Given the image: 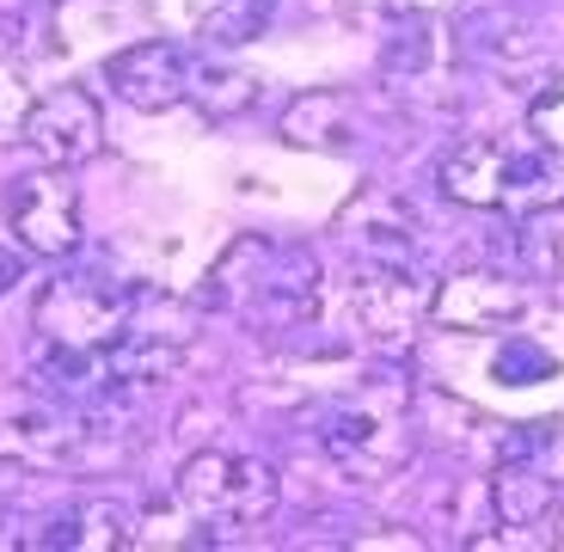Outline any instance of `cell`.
I'll use <instances>...</instances> for the list:
<instances>
[{
  "instance_id": "obj_1",
  "label": "cell",
  "mask_w": 564,
  "mask_h": 552,
  "mask_svg": "<svg viewBox=\"0 0 564 552\" xmlns=\"http://www.w3.org/2000/svg\"><path fill=\"white\" fill-rule=\"evenodd\" d=\"M325 270L313 246L240 234L203 277V301L252 332H301L319 313Z\"/></svg>"
},
{
  "instance_id": "obj_2",
  "label": "cell",
  "mask_w": 564,
  "mask_h": 552,
  "mask_svg": "<svg viewBox=\"0 0 564 552\" xmlns=\"http://www.w3.org/2000/svg\"><path fill=\"white\" fill-rule=\"evenodd\" d=\"M325 461L356 485H381L417 454V393L399 375H368L319 411Z\"/></svg>"
},
{
  "instance_id": "obj_3",
  "label": "cell",
  "mask_w": 564,
  "mask_h": 552,
  "mask_svg": "<svg viewBox=\"0 0 564 552\" xmlns=\"http://www.w3.org/2000/svg\"><path fill=\"white\" fill-rule=\"evenodd\" d=\"M442 197L485 215H534L564 203V154L546 142H503V136H473L448 148L436 172Z\"/></svg>"
},
{
  "instance_id": "obj_4",
  "label": "cell",
  "mask_w": 564,
  "mask_h": 552,
  "mask_svg": "<svg viewBox=\"0 0 564 552\" xmlns=\"http://www.w3.org/2000/svg\"><path fill=\"white\" fill-rule=\"evenodd\" d=\"M172 497H178V510L191 516V522H203V528H252V522H264V516L276 510L282 479H276L270 461H258V454L203 448L178 467Z\"/></svg>"
},
{
  "instance_id": "obj_5",
  "label": "cell",
  "mask_w": 564,
  "mask_h": 552,
  "mask_svg": "<svg viewBox=\"0 0 564 552\" xmlns=\"http://www.w3.org/2000/svg\"><path fill=\"white\" fill-rule=\"evenodd\" d=\"M135 301H141L135 289L105 277V270H62L37 289L31 326H37V338L68 344V350H105L129 332Z\"/></svg>"
},
{
  "instance_id": "obj_6",
  "label": "cell",
  "mask_w": 564,
  "mask_h": 552,
  "mask_svg": "<svg viewBox=\"0 0 564 552\" xmlns=\"http://www.w3.org/2000/svg\"><path fill=\"white\" fill-rule=\"evenodd\" d=\"M460 43L448 37V31L436 25V19H393V37H387L381 50V80L393 86L399 99L423 105V111H442V105H454V93H460Z\"/></svg>"
},
{
  "instance_id": "obj_7",
  "label": "cell",
  "mask_w": 564,
  "mask_h": 552,
  "mask_svg": "<svg viewBox=\"0 0 564 552\" xmlns=\"http://www.w3.org/2000/svg\"><path fill=\"white\" fill-rule=\"evenodd\" d=\"M436 283L417 264H387V258H362V270L350 277V320L362 338L375 344H405L417 338V326L430 320Z\"/></svg>"
},
{
  "instance_id": "obj_8",
  "label": "cell",
  "mask_w": 564,
  "mask_h": 552,
  "mask_svg": "<svg viewBox=\"0 0 564 552\" xmlns=\"http://www.w3.org/2000/svg\"><path fill=\"white\" fill-rule=\"evenodd\" d=\"M7 227L19 252L31 258H74L80 252V191L68 184V166H43L13 178L7 191Z\"/></svg>"
},
{
  "instance_id": "obj_9",
  "label": "cell",
  "mask_w": 564,
  "mask_h": 552,
  "mask_svg": "<svg viewBox=\"0 0 564 552\" xmlns=\"http://www.w3.org/2000/svg\"><path fill=\"white\" fill-rule=\"evenodd\" d=\"M534 307V289L516 270H460L448 283H436L430 320L442 332H509Z\"/></svg>"
},
{
  "instance_id": "obj_10",
  "label": "cell",
  "mask_w": 564,
  "mask_h": 552,
  "mask_svg": "<svg viewBox=\"0 0 564 552\" xmlns=\"http://www.w3.org/2000/svg\"><path fill=\"white\" fill-rule=\"evenodd\" d=\"M19 142L43 160V166H80L105 148V111L86 86H56L43 93L25 117V136Z\"/></svg>"
},
{
  "instance_id": "obj_11",
  "label": "cell",
  "mask_w": 564,
  "mask_h": 552,
  "mask_svg": "<svg viewBox=\"0 0 564 552\" xmlns=\"http://www.w3.org/2000/svg\"><path fill=\"white\" fill-rule=\"evenodd\" d=\"M105 86H111L129 111H148V117L172 111V105H184V93H191V56L166 37H141V43H129V50H117V56L105 62Z\"/></svg>"
},
{
  "instance_id": "obj_12",
  "label": "cell",
  "mask_w": 564,
  "mask_h": 552,
  "mask_svg": "<svg viewBox=\"0 0 564 552\" xmlns=\"http://www.w3.org/2000/svg\"><path fill=\"white\" fill-rule=\"evenodd\" d=\"M276 136L289 148H307V154H356L368 136V117L356 105V93H344V86H313V93L289 99Z\"/></svg>"
},
{
  "instance_id": "obj_13",
  "label": "cell",
  "mask_w": 564,
  "mask_h": 552,
  "mask_svg": "<svg viewBox=\"0 0 564 552\" xmlns=\"http://www.w3.org/2000/svg\"><path fill=\"white\" fill-rule=\"evenodd\" d=\"M338 234H350V246L362 258H387V264H417V252H423L417 209L405 197H393V191H362L338 215Z\"/></svg>"
},
{
  "instance_id": "obj_14",
  "label": "cell",
  "mask_w": 564,
  "mask_h": 552,
  "mask_svg": "<svg viewBox=\"0 0 564 552\" xmlns=\"http://www.w3.org/2000/svg\"><path fill=\"white\" fill-rule=\"evenodd\" d=\"M454 43H460L466 68H491L497 80H522V74L546 68V31L516 13H479Z\"/></svg>"
},
{
  "instance_id": "obj_15",
  "label": "cell",
  "mask_w": 564,
  "mask_h": 552,
  "mask_svg": "<svg viewBox=\"0 0 564 552\" xmlns=\"http://www.w3.org/2000/svg\"><path fill=\"white\" fill-rule=\"evenodd\" d=\"M135 522L141 516L117 497H86V504H68L62 516H50V528L37 540L68 552H117V546H135Z\"/></svg>"
},
{
  "instance_id": "obj_16",
  "label": "cell",
  "mask_w": 564,
  "mask_h": 552,
  "mask_svg": "<svg viewBox=\"0 0 564 552\" xmlns=\"http://www.w3.org/2000/svg\"><path fill=\"white\" fill-rule=\"evenodd\" d=\"M485 491H491V516L503 528H534V522H546L552 504H558V479H552L540 461H497Z\"/></svg>"
},
{
  "instance_id": "obj_17",
  "label": "cell",
  "mask_w": 564,
  "mask_h": 552,
  "mask_svg": "<svg viewBox=\"0 0 564 552\" xmlns=\"http://www.w3.org/2000/svg\"><path fill=\"white\" fill-rule=\"evenodd\" d=\"M442 442V448L454 454H485V461H497V436H503V424H485L479 411L466 405V399L454 393H417V442Z\"/></svg>"
},
{
  "instance_id": "obj_18",
  "label": "cell",
  "mask_w": 564,
  "mask_h": 552,
  "mask_svg": "<svg viewBox=\"0 0 564 552\" xmlns=\"http://www.w3.org/2000/svg\"><path fill=\"white\" fill-rule=\"evenodd\" d=\"M184 99L197 105L209 123H234L240 111L258 105V74L234 68V62H221V56H203V62H191V93H184Z\"/></svg>"
},
{
  "instance_id": "obj_19",
  "label": "cell",
  "mask_w": 564,
  "mask_h": 552,
  "mask_svg": "<svg viewBox=\"0 0 564 552\" xmlns=\"http://www.w3.org/2000/svg\"><path fill=\"white\" fill-rule=\"evenodd\" d=\"M270 13H276V0H197V37L209 50H246L270 31Z\"/></svg>"
},
{
  "instance_id": "obj_20",
  "label": "cell",
  "mask_w": 564,
  "mask_h": 552,
  "mask_svg": "<svg viewBox=\"0 0 564 552\" xmlns=\"http://www.w3.org/2000/svg\"><path fill=\"white\" fill-rule=\"evenodd\" d=\"M516 264L522 277H546V283H564V203L534 215H516Z\"/></svg>"
},
{
  "instance_id": "obj_21",
  "label": "cell",
  "mask_w": 564,
  "mask_h": 552,
  "mask_svg": "<svg viewBox=\"0 0 564 552\" xmlns=\"http://www.w3.org/2000/svg\"><path fill=\"white\" fill-rule=\"evenodd\" d=\"M491 381H503V387H546V381H558V356H552L546 344H534V338H503L491 350Z\"/></svg>"
},
{
  "instance_id": "obj_22",
  "label": "cell",
  "mask_w": 564,
  "mask_h": 552,
  "mask_svg": "<svg viewBox=\"0 0 564 552\" xmlns=\"http://www.w3.org/2000/svg\"><path fill=\"white\" fill-rule=\"evenodd\" d=\"M31 105H37V93H31L25 68L0 56V142H19V136H25Z\"/></svg>"
},
{
  "instance_id": "obj_23",
  "label": "cell",
  "mask_w": 564,
  "mask_h": 552,
  "mask_svg": "<svg viewBox=\"0 0 564 552\" xmlns=\"http://www.w3.org/2000/svg\"><path fill=\"white\" fill-rule=\"evenodd\" d=\"M528 129H534V142H546L552 154H564V74H552V80L534 93V105H528Z\"/></svg>"
},
{
  "instance_id": "obj_24",
  "label": "cell",
  "mask_w": 564,
  "mask_h": 552,
  "mask_svg": "<svg viewBox=\"0 0 564 552\" xmlns=\"http://www.w3.org/2000/svg\"><path fill=\"white\" fill-rule=\"evenodd\" d=\"M350 13H362V19H442V13H460L466 0H344Z\"/></svg>"
},
{
  "instance_id": "obj_25",
  "label": "cell",
  "mask_w": 564,
  "mask_h": 552,
  "mask_svg": "<svg viewBox=\"0 0 564 552\" xmlns=\"http://www.w3.org/2000/svg\"><path fill=\"white\" fill-rule=\"evenodd\" d=\"M19 283H25V252H13V246H0V301L13 295Z\"/></svg>"
},
{
  "instance_id": "obj_26",
  "label": "cell",
  "mask_w": 564,
  "mask_h": 552,
  "mask_svg": "<svg viewBox=\"0 0 564 552\" xmlns=\"http://www.w3.org/2000/svg\"><path fill=\"white\" fill-rule=\"evenodd\" d=\"M552 546L564 552V510H558V528H552Z\"/></svg>"
},
{
  "instance_id": "obj_27",
  "label": "cell",
  "mask_w": 564,
  "mask_h": 552,
  "mask_svg": "<svg viewBox=\"0 0 564 552\" xmlns=\"http://www.w3.org/2000/svg\"><path fill=\"white\" fill-rule=\"evenodd\" d=\"M0 546H19V534H7V522H0Z\"/></svg>"
}]
</instances>
